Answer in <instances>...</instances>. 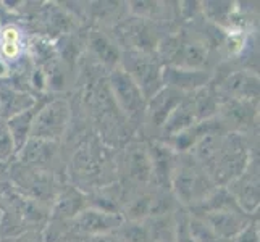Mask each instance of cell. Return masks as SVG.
<instances>
[{"label": "cell", "instance_id": "3957f363", "mask_svg": "<svg viewBox=\"0 0 260 242\" xmlns=\"http://www.w3.org/2000/svg\"><path fill=\"white\" fill-rule=\"evenodd\" d=\"M158 53L165 61L167 66L189 68V70H204L209 60V52L205 44L187 38L184 34L170 36L158 46Z\"/></svg>", "mask_w": 260, "mask_h": 242}, {"label": "cell", "instance_id": "603a6c76", "mask_svg": "<svg viewBox=\"0 0 260 242\" xmlns=\"http://www.w3.org/2000/svg\"><path fill=\"white\" fill-rule=\"evenodd\" d=\"M189 231L196 242H225L215 234L202 220L194 217V215L189 217Z\"/></svg>", "mask_w": 260, "mask_h": 242}, {"label": "cell", "instance_id": "83f0119b", "mask_svg": "<svg viewBox=\"0 0 260 242\" xmlns=\"http://www.w3.org/2000/svg\"><path fill=\"white\" fill-rule=\"evenodd\" d=\"M89 242H120L118 237H116L113 232L112 234H102V236H91L89 237Z\"/></svg>", "mask_w": 260, "mask_h": 242}, {"label": "cell", "instance_id": "30bf717a", "mask_svg": "<svg viewBox=\"0 0 260 242\" xmlns=\"http://www.w3.org/2000/svg\"><path fill=\"white\" fill-rule=\"evenodd\" d=\"M210 73L205 70H189L178 66H164V86L176 89L181 94H191L207 86Z\"/></svg>", "mask_w": 260, "mask_h": 242}, {"label": "cell", "instance_id": "4316f807", "mask_svg": "<svg viewBox=\"0 0 260 242\" xmlns=\"http://www.w3.org/2000/svg\"><path fill=\"white\" fill-rule=\"evenodd\" d=\"M233 242H258V223L252 218L238 232Z\"/></svg>", "mask_w": 260, "mask_h": 242}, {"label": "cell", "instance_id": "ba28073f", "mask_svg": "<svg viewBox=\"0 0 260 242\" xmlns=\"http://www.w3.org/2000/svg\"><path fill=\"white\" fill-rule=\"evenodd\" d=\"M228 192L238 203V207L247 215H254L258 209V175L254 163L228 183Z\"/></svg>", "mask_w": 260, "mask_h": 242}, {"label": "cell", "instance_id": "ffe728a7", "mask_svg": "<svg viewBox=\"0 0 260 242\" xmlns=\"http://www.w3.org/2000/svg\"><path fill=\"white\" fill-rule=\"evenodd\" d=\"M23 46H21V32L15 26H5L0 31V57H2L7 63L8 61H15L21 55Z\"/></svg>", "mask_w": 260, "mask_h": 242}, {"label": "cell", "instance_id": "5b68a950", "mask_svg": "<svg viewBox=\"0 0 260 242\" xmlns=\"http://www.w3.org/2000/svg\"><path fill=\"white\" fill-rule=\"evenodd\" d=\"M109 87L116 107L128 116L136 118L146 112V98L141 94L139 87L128 76L121 66L115 68L109 75Z\"/></svg>", "mask_w": 260, "mask_h": 242}, {"label": "cell", "instance_id": "7a4b0ae2", "mask_svg": "<svg viewBox=\"0 0 260 242\" xmlns=\"http://www.w3.org/2000/svg\"><path fill=\"white\" fill-rule=\"evenodd\" d=\"M120 66L139 87L146 103L164 87V65L154 53L139 50L121 52Z\"/></svg>", "mask_w": 260, "mask_h": 242}, {"label": "cell", "instance_id": "44dd1931", "mask_svg": "<svg viewBox=\"0 0 260 242\" xmlns=\"http://www.w3.org/2000/svg\"><path fill=\"white\" fill-rule=\"evenodd\" d=\"M73 166H75V171L81 178L94 179L99 176L97 173L102 166V161H101V157L87 146V147H81V150L75 155Z\"/></svg>", "mask_w": 260, "mask_h": 242}, {"label": "cell", "instance_id": "7c38bea8", "mask_svg": "<svg viewBox=\"0 0 260 242\" xmlns=\"http://www.w3.org/2000/svg\"><path fill=\"white\" fill-rule=\"evenodd\" d=\"M87 44H89V50L92 52V55L101 61L104 66L110 68V71L120 66L121 49L110 36H107L105 32L99 29H92L87 36Z\"/></svg>", "mask_w": 260, "mask_h": 242}, {"label": "cell", "instance_id": "5bb4252c", "mask_svg": "<svg viewBox=\"0 0 260 242\" xmlns=\"http://www.w3.org/2000/svg\"><path fill=\"white\" fill-rule=\"evenodd\" d=\"M221 89L230 98L254 102L258 97V76L250 71H238L223 81Z\"/></svg>", "mask_w": 260, "mask_h": 242}, {"label": "cell", "instance_id": "9c48e42d", "mask_svg": "<svg viewBox=\"0 0 260 242\" xmlns=\"http://www.w3.org/2000/svg\"><path fill=\"white\" fill-rule=\"evenodd\" d=\"M150 165H152V181L162 191H170L172 175L176 165V152H173L162 141L147 146Z\"/></svg>", "mask_w": 260, "mask_h": 242}, {"label": "cell", "instance_id": "9a60e30c", "mask_svg": "<svg viewBox=\"0 0 260 242\" xmlns=\"http://www.w3.org/2000/svg\"><path fill=\"white\" fill-rule=\"evenodd\" d=\"M124 165H126L128 176L136 183H149L152 181V165L147 146L144 144H131L126 149V157H124Z\"/></svg>", "mask_w": 260, "mask_h": 242}, {"label": "cell", "instance_id": "4fadbf2b", "mask_svg": "<svg viewBox=\"0 0 260 242\" xmlns=\"http://www.w3.org/2000/svg\"><path fill=\"white\" fill-rule=\"evenodd\" d=\"M36 102L38 100L34 97L21 91L12 81L5 78L0 79V113L5 115L7 118L31 109Z\"/></svg>", "mask_w": 260, "mask_h": 242}, {"label": "cell", "instance_id": "f546056e", "mask_svg": "<svg viewBox=\"0 0 260 242\" xmlns=\"http://www.w3.org/2000/svg\"><path fill=\"white\" fill-rule=\"evenodd\" d=\"M154 242H173V237H170V239H158V240H154Z\"/></svg>", "mask_w": 260, "mask_h": 242}, {"label": "cell", "instance_id": "277c9868", "mask_svg": "<svg viewBox=\"0 0 260 242\" xmlns=\"http://www.w3.org/2000/svg\"><path fill=\"white\" fill-rule=\"evenodd\" d=\"M70 105L63 98H53L39 107L34 116L29 139L55 142L65 134L70 123Z\"/></svg>", "mask_w": 260, "mask_h": 242}, {"label": "cell", "instance_id": "8fae6325", "mask_svg": "<svg viewBox=\"0 0 260 242\" xmlns=\"http://www.w3.org/2000/svg\"><path fill=\"white\" fill-rule=\"evenodd\" d=\"M184 95L186 94H181L179 91H176V89L164 86L146 103V112L144 113L147 115V121L152 124V126L162 129L167 118L172 115V112L176 109V107L181 103Z\"/></svg>", "mask_w": 260, "mask_h": 242}, {"label": "cell", "instance_id": "2e32d148", "mask_svg": "<svg viewBox=\"0 0 260 242\" xmlns=\"http://www.w3.org/2000/svg\"><path fill=\"white\" fill-rule=\"evenodd\" d=\"M86 207H87L86 195L79 189H76V187H68V189H65L57 197L52 213L58 220H73Z\"/></svg>", "mask_w": 260, "mask_h": 242}, {"label": "cell", "instance_id": "484cf974", "mask_svg": "<svg viewBox=\"0 0 260 242\" xmlns=\"http://www.w3.org/2000/svg\"><path fill=\"white\" fill-rule=\"evenodd\" d=\"M173 242H196L189 231V217L187 215H181L178 220H175Z\"/></svg>", "mask_w": 260, "mask_h": 242}, {"label": "cell", "instance_id": "cb8c5ba5", "mask_svg": "<svg viewBox=\"0 0 260 242\" xmlns=\"http://www.w3.org/2000/svg\"><path fill=\"white\" fill-rule=\"evenodd\" d=\"M231 7L233 4L230 2H207V4H204V12H207L212 21L223 24L231 18V10H233Z\"/></svg>", "mask_w": 260, "mask_h": 242}, {"label": "cell", "instance_id": "e0dca14e", "mask_svg": "<svg viewBox=\"0 0 260 242\" xmlns=\"http://www.w3.org/2000/svg\"><path fill=\"white\" fill-rule=\"evenodd\" d=\"M41 105H42V102L41 103L36 102L31 107V109L10 116L8 121L5 123L8 131H10V136L13 139V144H15L16 150H20L26 144V142H28L29 132H31V126H32V121H34V116H36V113H38Z\"/></svg>", "mask_w": 260, "mask_h": 242}, {"label": "cell", "instance_id": "7402d4cb", "mask_svg": "<svg viewBox=\"0 0 260 242\" xmlns=\"http://www.w3.org/2000/svg\"><path fill=\"white\" fill-rule=\"evenodd\" d=\"M223 112L226 115V120L233 121L235 124H249L255 116L254 105L250 100H235V98H231L223 107Z\"/></svg>", "mask_w": 260, "mask_h": 242}, {"label": "cell", "instance_id": "ac0fdd59", "mask_svg": "<svg viewBox=\"0 0 260 242\" xmlns=\"http://www.w3.org/2000/svg\"><path fill=\"white\" fill-rule=\"evenodd\" d=\"M23 163L41 166L53 157L55 152V142L39 141V139H28V142L18 150Z\"/></svg>", "mask_w": 260, "mask_h": 242}, {"label": "cell", "instance_id": "6da1fadb", "mask_svg": "<svg viewBox=\"0 0 260 242\" xmlns=\"http://www.w3.org/2000/svg\"><path fill=\"white\" fill-rule=\"evenodd\" d=\"M217 187L218 186L212 181V178L199 161H196L192 157L176 158L170 191L173 192V197L179 203L191 207L192 210Z\"/></svg>", "mask_w": 260, "mask_h": 242}, {"label": "cell", "instance_id": "d4e9b609", "mask_svg": "<svg viewBox=\"0 0 260 242\" xmlns=\"http://www.w3.org/2000/svg\"><path fill=\"white\" fill-rule=\"evenodd\" d=\"M16 152L13 139L5 123H0V161H7Z\"/></svg>", "mask_w": 260, "mask_h": 242}, {"label": "cell", "instance_id": "d6986e66", "mask_svg": "<svg viewBox=\"0 0 260 242\" xmlns=\"http://www.w3.org/2000/svg\"><path fill=\"white\" fill-rule=\"evenodd\" d=\"M113 234L120 242H154L150 225L144 221H123Z\"/></svg>", "mask_w": 260, "mask_h": 242}, {"label": "cell", "instance_id": "8992f818", "mask_svg": "<svg viewBox=\"0 0 260 242\" xmlns=\"http://www.w3.org/2000/svg\"><path fill=\"white\" fill-rule=\"evenodd\" d=\"M121 213H113L101 210L95 207H86L83 212H79L76 217L71 220V226L76 232H81L86 236H102L112 234L121 226L123 223Z\"/></svg>", "mask_w": 260, "mask_h": 242}, {"label": "cell", "instance_id": "f1b7e54d", "mask_svg": "<svg viewBox=\"0 0 260 242\" xmlns=\"http://www.w3.org/2000/svg\"><path fill=\"white\" fill-rule=\"evenodd\" d=\"M7 75H8V63L0 57V79L7 78Z\"/></svg>", "mask_w": 260, "mask_h": 242}, {"label": "cell", "instance_id": "52a82bcc", "mask_svg": "<svg viewBox=\"0 0 260 242\" xmlns=\"http://www.w3.org/2000/svg\"><path fill=\"white\" fill-rule=\"evenodd\" d=\"M194 217L202 220L221 240L228 242L238 236V232L252 220L254 215H247L239 207H235L205 213H194Z\"/></svg>", "mask_w": 260, "mask_h": 242}]
</instances>
